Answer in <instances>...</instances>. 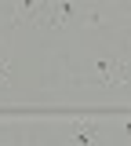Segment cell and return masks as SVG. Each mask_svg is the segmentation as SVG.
<instances>
[{
	"mask_svg": "<svg viewBox=\"0 0 131 146\" xmlns=\"http://www.w3.org/2000/svg\"><path fill=\"white\" fill-rule=\"evenodd\" d=\"M47 4H51V7H55V4H62V0H47Z\"/></svg>",
	"mask_w": 131,
	"mask_h": 146,
	"instance_id": "8992f818",
	"label": "cell"
},
{
	"mask_svg": "<svg viewBox=\"0 0 131 146\" xmlns=\"http://www.w3.org/2000/svg\"><path fill=\"white\" fill-rule=\"evenodd\" d=\"M11 7H15V26H26V22H44L47 15V0H11Z\"/></svg>",
	"mask_w": 131,
	"mask_h": 146,
	"instance_id": "3957f363",
	"label": "cell"
},
{
	"mask_svg": "<svg viewBox=\"0 0 131 146\" xmlns=\"http://www.w3.org/2000/svg\"><path fill=\"white\" fill-rule=\"evenodd\" d=\"M124 139H128V143H131V117H128V121H124Z\"/></svg>",
	"mask_w": 131,
	"mask_h": 146,
	"instance_id": "5b68a950",
	"label": "cell"
},
{
	"mask_svg": "<svg viewBox=\"0 0 131 146\" xmlns=\"http://www.w3.org/2000/svg\"><path fill=\"white\" fill-rule=\"evenodd\" d=\"M0 88H11V62L0 58Z\"/></svg>",
	"mask_w": 131,
	"mask_h": 146,
	"instance_id": "277c9868",
	"label": "cell"
},
{
	"mask_svg": "<svg viewBox=\"0 0 131 146\" xmlns=\"http://www.w3.org/2000/svg\"><path fill=\"white\" fill-rule=\"evenodd\" d=\"M95 80L106 84V88L128 84V62H120V58H98L95 62Z\"/></svg>",
	"mask_w": 131,
	"mask_h": 146,
	"instance_id": "7a4b0ae2",
	"label": "cell"
},
{
	"mask_svg": "<svg viewBox=\"0 0 131 146\" xmlns=\"http://www.w3.org/2000/svg\"><path fill=\"white\" fill-rule=\"evenodd\" d=\"M106 143V131L98 121H88V117H76L69 124V146H102Z\"/></svg>",
	"mask_w": 131,
	"mask_h": 146,
	"instance_id": "6da1fadb",
	"label": "cell"
}]
</instances>
